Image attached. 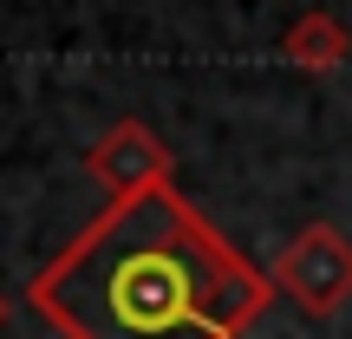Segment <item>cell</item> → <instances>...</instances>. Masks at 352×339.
Masks as SVG:
<instances>
[{
  "instance_id": "1",
  "label": "cell",
  "mask_w": 352,
  "mask_h": 339,
  "mask_svg": "<svg viewBox=\"0 0 352 339\" xmlns=\"http://www.w3.org/2000/svg\"><path fill=\"white\" fill-rule=\"evenodd\" d=\"M267 300L274 274L176 183L111 196L26 281L33 320L59 339H241Z\"/></svg>"
},
{
  "instance_id": "2",
  "label": "cell",
  "mask_w": 352,
  "mask_h": 339,
  "mask_svg": "<svg viewBox=\"0 0 352 339\" xmlns=\"http://www.w3.org/2000/svg\"><path fill=\"white\" fill-rule=\"evenodd\" d=\"M274 287L287 294L300 314L333 320V314L352 300V241H346L333 222H307L300 235L280 248V261H274Z\"/></svg>"
},
{
  "instance_id": "3",
  "label": "cell",
  "mask_w": 352,
  "mask_h": 339,
  "mask_svg": "<svg viewBox=\"0 0 352 339\" xmlns=\"http://www.w3.org/2000/svg\"><path fill=\"white\" fill-rule=\"evenodd\" d=\"M85 170L98 176L111 196H138V189L176 183V151L138 118H118L111 131H98V144L85 151Z\"/></svg>"
},
{
  "instance_id": "4",
  "label": "cell",
  "mask_w": 352,
  "mask_h": 339,
  "mask_svg": "<svg viewBox=\"0 0 352 339\" xmlns=\"http://www.w3.org/2000/svg\"><path fill=\"white\" fill-rule=\"evenodd\" d=\"M280 59L300 65V72H340V65L352 59V33H346V20H333L327 7L300 13V20L280 33Z\"/></svg>"
},
{
  "instance_id": "5",
  "label": "cell",
  "mask_w": 352,
  "mask_h": 339,
  "mask_svg": "<svg viewBox=\"0 0 352 339\" xmlns=\"http://www.w3.org/2000/svg\"><path fill=\"white\" fill-rule=\"evenodd\" d=\"M0 320H7V300H0Z\"/></svg>"
}]
</instances>
